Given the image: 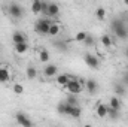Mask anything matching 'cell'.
<instances>
[{"label": "cell", "instance_id": "obj_1", "mask_svg": "<svg viewBox=\"0 0 128 127\" xmlns=\"http://www.w3.org/2000/svg\"><path fill=\"white\" fill-rule=\"evenodd\" d=\"M110 29H112V32L115 33V36H116L118 39H121V40L128 39V29H127V26H125V23H124L121 18L112 20Z\"/></svg>", "mask_w": 128, "mask_h": 127}, {"label": "cell", "instance_id": "obj_16", "mask_svg": "<svg viewBox=\"0 0 128 127\" xmlns=\"http://www.w3.org/2000/svg\"><path fill=\"white\" fill-rule=\"evenodd\" d=\"M32 12L34 14V15H39V14L42 12V0H33Z\"/></svg>", "mask_w": 128, "mask_h": 127}, {"label": "cell", "instance_id": "obj_32", "mask_svg": "<svg viewBox=\"0 0 128 127\" xmlns=\"http://www.w3.org/2000/svg\"><path fill=\"white\" fill-rule=\"evenodd\" d=\"M121 82H122L125 87H128V70L124 73V75H122V79H121Z\"/></svg>", "mask_w": 128, "mask_h": 127}, {"label": "cell", "instance_id": "obj_5", "mask_svg": "<svg viewBox=\"0 0 128 127\" xmlns=\"http://www.w3.org/2000/svg\"><path fill=\"white\" fill-rule=\"evenodd\" d=\"M15 120H16V124L22 127H32L33 126V121L24 114V112H16L15 114Z\"/></svg>", "mask_w": 128, "mask_h": 127}, {"label": "cell", "instance_id": "obj_31", "mask_svg": "<svg viewBox=\"0 0 128 127\" xmlns=\"http://www.w3.org/2000/svg\"><path fill=\"white\" fill-rule=\"evenodd\" d=\"M48 6H49V3L45 2V0H42V12H40V14L46 15V12H48Z\"/></svg>", "mask_w": 128, "mask_h": 127}, {"label": "cell", "instance_id": "obj_11", "mask_svg": "<svg viewBox=\"0 0 128 127\" xmlns=\"http://www.w3.org/2000/svg\"><path fill=\"white\" fill-rule=\"evenodd\" d=\"M60 14V6L57 5V3H49V6H48V12H46V15L48 17H57Z\"/></svg>", "mask_w": 128, "mask_h": 127}, {"label": "cell", "instance_id": "obj_19", "mask_svg": "<svg viewBox=\"0 0 128 127\" xmlns=\"http://www.w3.org/2000/svg\"><path fill=\"white\" fill-rule=\"evenodd\" d=\"M27 49H28V43L27 42L15 43V52L16 54H24V52H27Z\"/></svg>", "mask_w": 128, "mask_h": 127}, {"label": "cell", "instance_id": "obj_9", "mask_svg": "<svg viewBox=\"0 0 128 127\" xmlns=\"http://www.w3.org/2000/svg\"><path fill=\"white\" fill-rule=\"evenodd\" d=\"M12 42L14 43H22V42H27V36L22 32L16 30V32L12 33Z\"/></svg>", "mask_w": 128, "mask_h": 127}, {"label": "cell", "instance_id": "obj_30", "mask_svg": "<svg viewBox=\"0 0 128 127\" xmlns=\"http://www.w3.org/2000/svg\"><path fill=\"white\" fill-rule=\"evenodd\" d=\"M14 91H15L16 94H22V93H24V87H22L21 84H15V85H14Z\"/></svg>", "mask_w": 128, "mask_h": 127}, {"label": "cell", "instance_id": "obj_20", "mask_svg": "<svg viewBox=\"0 0 128 127\" xmlns=\"http://www.w3.org/2000/svg\"><path fill=\"white\" fill-rule=\"evenodd\" d=\"M70 79H72V78H70L68 75H66V73L58 75V76H57V84H58V85H61V87H66V85H67V82H68Z\"/></svg>", "mask_w": 128, "mask_h": 127}, {"label": "cell", "instance_id": "obj_2", "mask_svg": "<svg viewBox=\"0 0 128 127\" xmlns=\"http://www.w3.org/2000/svg\"><path fill=\"white\" fill-rule=\"evenodd\" d=\"M8 12L14 20H21L24 17V8L18 3H10L8 6Z\"/></svg>", "mask_w": 128, "mask_h": 127}, {"label": "cell", "instance_id": "obj_14", "mask_svg": "<svg viewBox=\"0 0 128 127\" xmlns=\"http://www.w3.org/2000/svg\"><path fill=\"white\" fill-rule=\"evenodd\" d=\"M113 91L116 93V96H125L127 94V87H125L122 82H118V84H115Z\"/></svg>", "mask_w": 128, "mask_h": 127}, {"label": "cell", "instance_id": "obj_3", "mask_svg": "<svg viewBox=\"0 0 128 127\" xmlns=\"http://www.w3.org/2000/svg\"><path fill=\"white\" fill-rule=\"evenodd\" d=\"M51 23H52V21H48V20H37L36 24H34V32L37 33V34H42V36L48 34V33H49V26H51Z\"/></svg>", "mask_w": 128, "mask_h": 127}, {"label": "cell", "instance_id": "obj_12", "mask_svg": "<svg viewBox=\"0 0 128 127\" xmlns=\"http://www.w3.org/2000/svg\"><path fill=\"white\" fill-rule=\"evenodd\" d=\"M109 106H110V108H113V109L121 111L122 102H121V99H119L118 96H112V97H110V100H109Z\"/></svg>", "mask_w": 128, "mask_h": 127}, {"label": "cell", "instance_id": "obj_7", "mask_svg": "<svg viewBox=\"0 0 128 127\" xmlns=\"http://www.w3.org/2000/svg\"><path fill=\"white\" fill-rule=\"evenodd\" d=\"M80 114H82V109H80L78 105H68V108H67V115H70V117H73V118H79Z\"/></svg>", "mask_w": 128, "mask_h": 127}, {"label": "cell", "instance_id": "obj_24", "mask_svg": "<svg viewBox=\"0 0 128 127\" xmlns=\"http://www.w3.org/2000/svg\"><path fill=\"white\" fill-rule=\"evenodd\" d=\"M82 43L86 45V46H94V45H96V37H94L92 34H88V33H86V37H85V40H84Z\"/></svg>", "mask_w": 128, "mask_h": 127}, {"label": "cell", "instance_id": "obj_28", "mask_svg": "<svg viewBox=\"0 0 128 127\" xmlns=\"http://www.w3.org/2000/svg\"><path fill=\"white\" fill-rule=\"evenodd\" d=\"M66 102L68 103V105H78L79 103V100H78V94H70L67 96V99H66Z\"/></svg>", "mask_w": 128, "mask_h": 127}, {"label": "cell", "instance_id": "obj_26", "mask_svg": "<svg viewBox=\"0 0 128 127\" xmlns=\"http://www.w3.org/2000/svg\"><path fill=\"white\" fill-rule=\"evenodd\" d=\"M96 17H97V20H100V21H103V20H106V9L104 8H97V11H96Z\"/></svg>", "mask_w": 128, "mask_h": 127}, {"label": "cell", "instance_id": "obj_10", "mask_svg": "<svg viewBox=\"0 0 128 127\" xmlns=\"http://www.w3.org/2000/svg\"><path fill=\"white\" fill-rule=\"evenodd\" d=\"M85 87H86V90H88L90 94H96L97 91H98V84H97L96 79H88L85 82Z\"/></svg>", "mask_w": 128, "mask_h": 127}, {"label": "cell", "instance_id": "obj_17", "mask_svg": "<svg viewBox=\"0 0 128 127\" xmlns=\"http://www.w3.org/2000/svg\"><path fill=\"white\" fill-rule=\"evenodd\" d=\"M54 46H55L58 51H61V52L68 51V45H67L66 40H55V42H54Z\"/></svg>", "mask_w": 128, "mask_h": 127}, {"label": "cell", "instance_id": "obj_25", "mask_svg": "<svg viewBox=\"0 0 128 127\" xmlns=\"http://www.w3.org/2000/svg\"><path fill=\"white\" fill-rule=\"evenodd\" d=\"M39 60H40L42 63H48V61H49V52H48L46 49H40V52H39Z\"/></svg>", "mask_w": 128, "mask_h": 127}, {"label": "cell", "instance_id": "obj_29", "mask_svg": "<svg viewBox=\"0 0 128 127\" xmlns=\"http://www.w3.org/2000/svg\"><path fill=\"white\" fill-rule=\"evenodd\" d=\"M85 37H86V32H78L76 33V36H74V40L82 43V42L85 40Z\"/></svg>", "mask_w": 128, "mask_h": 127}, {"label": "cell", "instance_id": "obj_18", "mask_svg": "<svg viewBox=\"0 0 128 127\" xmlns=\"http://www.w3.org/2000/svg\"><path fill=\"white\" fill-rule=\"evenodd\" d=\"M67 108H68V103L66 100H63V102H60L57 105V112L60 115H67Z\"/></svg>", "mask_w": 128, "mask_h": 127}, {"label": "cell", "instance_id": "obj_23", "mask_svg": "<svg viewBox=\"0 0 128 127\" xmlns=\"http://www.w3.org/2000/svg\"><path fill=\"white\" fill-rule=\"evenodd\" d=\"M26 75H27V78H28V79H34V78L37 76V70H36V67L28 66V67H27V70H26Z\"/></svg>", "mask_w": 128, "mask_h": 127}, {"label": "cell", "instance_id": "obj_6", "mask_svg": "<svg viewBox=\"0 0 128 127\" xmlns=\"http://www.w3.org/2000/svg\"><path fill=\"white\" fill-rule=\"evenodd\" d=\"M84 61H85V64L88 67H91V69H98V66H100V60L97 58L94 54H90V52H86L84 55Z\"/></svg>", "mask_w": 128, "mask_h": 127}, {"label": "cell", "instance_id": "obj_21", "mask_svg": "<svg viewBox=\"0 0 128 127\" xmlns=\"http://www.w3.org/2000/svg\"><path fill=\"white\" fill-rule=\"evenodd\" d=\"M97 115H98L100 118L107 117V106L103 105V103H98V106H97Z\"/></svg>", "mask_w": 128, "mask_h": 127}, {"label": "cell", "instance_id": "obj_13", "mask_svg": "<svg viewBox=\"0 0 128 127\" xmlns=\"http://www.w3.org/2000/svg\"><path fill=\"white\" fill-rule=\"evenodd\" d=\"M10 79V72L6 66H0V82H8Z\"/></svg>", "mask_w": 128, "mask_h": 127}, {"label": "cell", "instance_id": "obj_15", "mask_svg": "<svg viewBox=\"0 0 128 127\" xmlns=\"http://www.w3.org/2000/svg\"><path fill=\"white\" fill-rule=\"evenodd\" d=\"M61 32V26L58 24V23H51V26H49V33L48 34H51V36H57V34H60Z\"/></svg>", "mask_w": 128, "mask_h": 127}, {"label": "cell", "instance_id": "obj_27", "mask_svg": "<svg viewBox=\"0 0 128 127\" xmlns=\"http://www.w3.org/2000/svg\"><path fill=\"white\" fill-rule=\"evenodd\" d=\"M107 115H109L110 118H113V120H118V118H119V111H118V109H113V108H110V106H107Z\"/></svg>", "mask_w": 128, "mask_h": 127}, {"label": "cell", "instance_id": "obj_4", "mask_svg": "<svg viewBox=\"0 0 128 127\" xmlns=\"http://www.w3.org/2000/svg\"><path fill=\"white\" fill-rule=\"evenodd\" d=\"M66 88H67L68 93H72V94H80L82 90H84V87H82V84H80L79 79H70V81L67 82Z\"/></svg>", "mask_w": 128, "mask_h": 127}, {"label": "cell", "instance_id": "obj_22", "mask_svg": "<svg viewBox=\"0 0 128 127\" xmlns=\"http://www.w3.org/2000/svg\"><path fill=\"white\" fill-rule=\"evenodd\" d=\"M100 42H101V45H103L104 48H110V46H112V39H110L109 34H103L101 39H100Z\"/></svg>", "mask_w": 128, "mask_h": 127}, {"label": "cell", "instance_id": "obj_33", "mask_svg": "<svg viewBox=\"0 0 128 127\" xmlns=\"http://www.w3.org/2000/svg\"><path fill=\"white\" fill-rule=\"evenodd\" d=\"M124 54H125V57H127V60H128V46L125 48V52H124Z\"/></svg>", "mask_w": 128, "mask_h": 127}, {"label": "cell", "instance_id": "obj_34", "mask_svg": "<svg viewBox=\"0 0 128 127\" xmlns=\"http://www.w3.org/2000/svg\"><path fill=\"white\" fill-rule=\"evenodd\" d=\"M124 3H125V5H128V0H124Z\"/></svg>", "mask_w": 128, "mask_h": 127}, {"label": "cell", "instance_id": "obj_8", "mask_svg": "<svg viewBox=\"0 0 128 127\" xmlns=\"http://www.w3.org/2000/svg\"><path fill=\"white\" fill-rule=\"evenodd\" d=\"M57 72H58V67H57L55 64H48V66L43 69V75H45L46 78H52V76H55Z\"/></svg>", "mask_w": 128, "mask_h": 127}]
</instances>
